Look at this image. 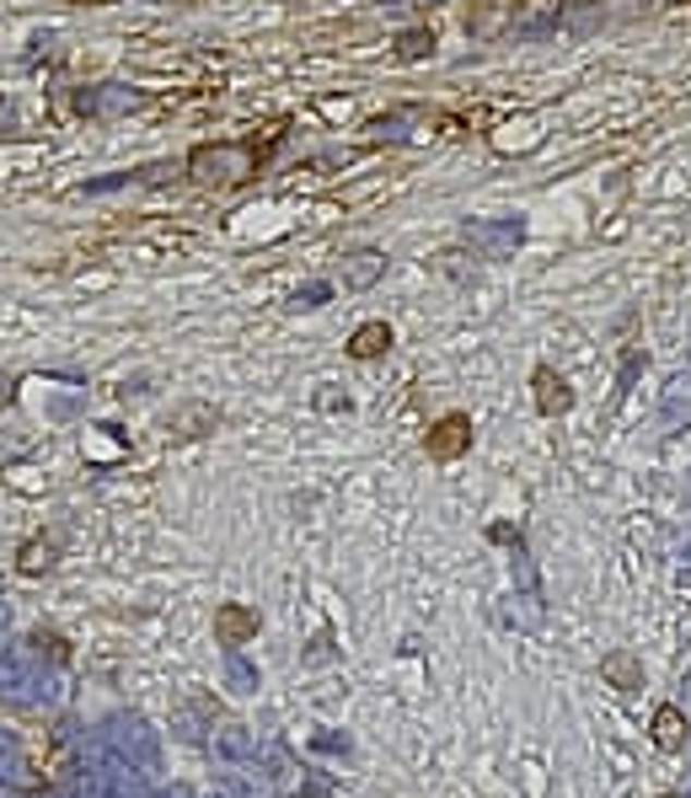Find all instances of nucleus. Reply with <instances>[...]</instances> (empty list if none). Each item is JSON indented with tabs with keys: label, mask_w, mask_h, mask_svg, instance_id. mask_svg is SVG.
<instances>
[{
	"label": "nucleus",
	"mask_w": 691,
	"mask_h": 798,
	"mask_svg": "<svg viewBox=\"0 0 691 798\" xmlns=\"http://www.w3.org/2000/svg\"><path fill=\"white\" fill-rule=\"evenodd\" d=\"M606 670H611V676L622 680V691H632V680H638V676H632V665H628V660H611Z\"/></svg>",
	"instance_id": "423d86ee"
},
{
	"label": "nucleus",
	"mask_w": 691,
	"mask_h": 798,
	"mask_svg": "<svg viewBox=\"0 0 691 798\" xmlns=\"http://www.w3.org/2000/svg\"><path fill=\"white\" fill-rule=\"evenodd\" d=\"M386 343H391V327H386V322H365V327L354 332L349 354H354V360H376V354H386Z\"/></svg>",
	"instance_id": "f03ea898"
},
{
	"label": "nucleus",
	"mask_w": 691,
	"mask_h": 798,
	"mask_svg": "<svg viewBox=\"0 0 691 798\" xmlns=\"http://www.w3.org/2000/svg\"><path fill=\"white\" fill-rule=\"evenodd\" d=\"M70 5H108V0H70Z\"/></svg>",
	"instance_id": "0eeeda50"
},
{
	"label": "nucleus",
	"mask_w": 691,
	"mask_h": 798,
	"mask_svg": "<svg viewBox=\"0 0 691 798\" xmlns=\"http://www.w3.org/2000/svg\"><path fill=\"white\" fill-rule=\"evenodd\" d=\"M665 798H681V794H665Z\"/></svg>",
	"instance_id": "6e6552de"
},
{
	"label": "nucleus",
	"mask_w": 691,
	"mask_h": 798,
	"mask_svg": "<svg viewBox=\"0 0 691 798\" xmlns=\"http://www.w3.org/2000/svg\"><path fill=\"white\" fill-rule=\"evenodd\" d=\"M424 445H429V456H435V461H456V456L472 445V424H466L461 413H450V419H440V424L429 430Z\"/></svg>",
	"instance_id": "f257e3e1"
},
{
	"label": "nucleus",
	"mask_w": 691,
	"mask_h": 798,
	"mask_svg": "<svg viewBox=\"0 0 691 798\" xmlns=\"http://www.w3.org/2000/svg\"><path fill=\"white\" fill-rule=\"evenodd\" d=\"M536 402H542V413H563L568 408V386L553 370H536Z\"/></svg>",
	"instance_id": "20e7f679"
},
{
	"label": "nucleus",
	"mask_w": 691,
	"mask_h": 798,
	"mask_svg": "<svg viewBox=\"0 0 691 798\" xmlns=\"http://www.w3.org/2000/svg\"><path fill=\"white\" fill-rule=\"evenodd\" d=\"M220 627H226L231 638H247V632H252V616L242 612V606H231V612H220Z\"/></svg>",
	"instance_id": "39448f33"
},
{
	"label": "nucleus",
	"mask_w": 691,
	"mask_h": 798,
	"mask_svg": "<svg viewBox=\"0 0 691 798\" xmlns=\"http://www.w3.org/2000/svg\"><path fill=\"white\" fill-rule=\"evenodd\" d=\"M681 739H687L681 708H659V713H654V745H659V750H681Z\"/></svg>",
	"instance_id": "7ed1b4c3"
}]
</instances>
